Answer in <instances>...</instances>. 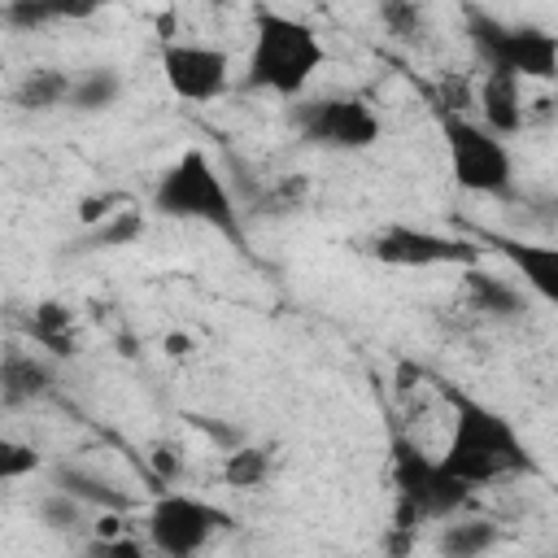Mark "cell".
<instances>
[{"label": "cell", "instance_id": "obj_1", "mask_svg": "<svg viewBox=\"0 0 558 558\" xmlns=\"http://www.w3.org/2000/svg\"><path fill=\"white\" fill-rule=\"evenodd\" d=\"M449 405H453V427H449V445L436 462L453 480H462L466 488H484V484L536 471L519 427L501 410H493L466 392H453V388H449Z\"/></svg>", "mask_w": 558, "mask_h": 558}, {"label": "cell", "instance_id": "obj_2", "mask_svg": "<svg viewBox=\"0 0 558 558\" xmlns=\"http://www.w3.org/2000/svg\"><path fill=\"white\" fill-rule=\"evenodd\" d=\"M323 39L314 26L301 17H288L279 9H257L253 13V48L244 61V87L248 92H270L296 100L310 78L323 70Z\"/></svg>", "mask_w": 558, "mask_h": 558}, {"label": "cell", "instance_id": "obj_3", "mask_svg": "<svg viewBox=\"0 0 558 558\" xmlns=\"http://www.w3.org/2000/svg\"><path fill=\"white\" fill-rule=\"evenodd\" d=\"M153 209L174 222H201L240 244V205H235L227 179L218 174V166L201 148L179 153L161 170V179L153 187Z\"/></svg>", "mask_w": 558, "mask_h": 558}, {"label": "cell", "instance_id": "obj_4", "mask_svg": "<svg viewBox=\"0 0 558 558\" xmlns=\"http://www.w3.org/2000/svg\"><path fill=\"white\" fill-rule=\"evenodd\" d=\"M466 31L484 74H510L519 83H554L558 78V39L545 26H514L484 9H466Z\"/></svg>", "mask_w": 558, "mask_h": 558}, {"label": "cell", "instance_id": "obj_5", "mask_svg": "<svg viewBox=\"0 0 558 558\" xmlns=\"http://www.w3.org/2000/svg\"><path fill=\"white\" fill-rule=\"evenodd\" d=\"M392 484H397V532L410 536L414 523H445L453 519L475 488L453 480L436 458H427L414 440H392Z\"/></svg>", "mask_w": 558, "mask_h": 558}, {"label": "cell", "instance_id": "obj_6", "mask_svg": "<svg viewBox=\"0 0 558 558\" xmlns=\"http://www.w3.org/2000/svg\"><path fill=\"white\" fill-rule=\"evenodd\" d=\"M440 126H445L449 170L462 192H475V196H510L514 192V157H510L506 140L488 135L466 113H440Z\"/></svg>", "mask_w": 558, "mask_h": 558}, {"label": "cell", "instance_id": "obj_7", "mask_svg": "<svg viewBox=\"0 0 558 558\" xmlns=\"http://www.w3.org/2000/svg\"><path fill=\"white\" fill-rule=\"evenodd\" d=\"M292 122L305 144L327 148V153H362L379 140V113L362 96H318L301 100L292 109Z\"/></svg>", "mask_w": 558, "mask_h": 558}, {"label": "cell", "instance_id": "obj_8", "mask_svg": "<svg viewBox=\"0 0 558 558\" xmlns=\"http://www.w3.org/2000/svg\"><path fill=\"white\" fill-rule=\"evenodd\" d=\"M227 527H231L227 510L192 493H161L148 510V541L161 558H196Z\"/></svg>", "mask_w": 558, "mask_h": 558}, {"label": "cell", "instance_id": "obj_9", "mask_svg": "<svg viewBox=\"0 0 558 558\" xmlns=\"http://www.w3.org/2000/svg\"><path fill=\"white\" fill-rule=\"evenodd\" d=\"M366 253L384 266H405V270H432V266H480V244L410 222H388L384 231L371 235Z\"/></svg>", "mask_w": 558, "mask_h": 558}, {"label": "cell", "instance_id": "obj_10", "mask_svg": "<svg viewBox=\"0 0 558 558\" xmlns=\"http://www.w3.org/2000/svg\"><path fill=\"white\" fill-rule=\"evenodd\" d=\"M161 78L179 100L209 105L231 87V57L214 44L166 39L161 44Z\"/></svg>", "mask_w": 558, "mask_h": 558}, {"label": "cell", "instance_id": "obj_11", "mask_svg": "<svg viewBox=\"0 0 558 558\" xmlns=\"http://www.w3.org/2000/svg\"><path fill=\"white\" fill-rule=\"evenodd\" d=\"M480 109V126L497 140H510L523 131L527 122V105H523V83L510 78V74H484L480 87H475V100Z\"/></svg>", "mask_w": 558, "mask_h": 558}, {"label": "cell", "instance_id": "obj_12", "mask_svg": "<svg viewBox=\"0 0 558 558\" xmlns=\"http://www.w3.org/2000/svg\"><path fill=\"white\" fill-rule=\"evenodd\" d=\"M493 248L523 275V283H527L545 305H558V248H554V244H532V240L493 235Z\"/></svg>", "mask_w": 558, "mask_h": 558}, {"label": "cell", "instance_id": "obj_13", "mask_svg": "<svg viewBox=\"0 0 558 558\" xmlns=\"http://www.w3.org/2000/svg\"><path fill=\"white\" fill-rule=\"evenodd\" d=\"M52 392V366L39 353L9 349L0 357V401L4 405H31Z\"/></svg>", "mask_w": 558, "mask_h": 558}, {"label": "cell", "instance_id": "obj_14", "mask_svg": "<svg viewBox=\"0 0 558 558\" xmlns=\"http://www.w3.org/2000/svg\"><path fill=\"white\" fill-rule=\"evenodd\" d=\"M52 488H57V493H65V497H74L83 510L92 506V510L118 514V510H126V506H131V497H126L109 475H96V471L74 466V462L52 466Z\"/></svg>", "mask_w": 558, "mask_h": 558}, {"label": "cell", "instance_id": "obj_15", "mask_svg": "<svg viewBox=\"0 0 558 558\" xmlns=\"http://www.w3.org/2000/svg\"><path fill=\"white\" fill-rule=\"evenodd\" d=\"M462 283H466V301L475 314H488V318H519L523 314V288L519 283H510L484 266H466Z\"/></svg>", "mask_w": 558, "mask_h": 558}, {"label": "cell", "instance_id": "obj_16", "mask_svg": "<svg viewBox=\"0 0 558 558\" xmlns=\"http://www.w3.org/2000/svg\"><path fill=\"white\" fill-rule=\"evenodd\" d=\"M497 523L488 519H445L436 532V554L440 558H488L497 549Z\"/></svg>", "mask_w": 558, "mask_h": 558}, {"label": "cell", "instance_id": "obj_17", "mask_svg": "<svg viewBox=\"0 0 558 558\" xmlns=\"http://www.w3.org/2000/svg\"><path fill=\"white\" fill-rule=\"evenodd\" d=\"M118 100H122V74L113 65H87L83 74L70 78L65 109H74V113H105Z\"/></svg>", "mask_w": 558, "mask_h": 558}, {"label": "cell", "instance_id": "obj_18", "mask_svg": "<svg viewBox=\"0 0 558 558\" xmlns=\"http://www.w3.org/2000/svg\"><path fill=\"white\" fill-rule=\"evenodd\" d=\"M70 78H74V74H65V70H57V65H39V70H31V74L17 83L13 105H17L22 113H52V109H65V100H70Z\"/></svg>", "mask_w": 558, "mask_h": 558}, {"label": "cell", "instance_id": "obj_19", "mask_svg": "<svg viewBox=\"0 0 558 558\" xmlns=\"http://www.w3.org/2000/svg\"><path fill=\"white\" fill-rule=\"evenodd\" d=\"M31 336H35V344L39 349H48L52 357H74L78 353V336H74V318H70V310L65 305H57V301H44V305H35V314H31Z\"/></svg>", "mask_w": 558, "mask_h": 558}, {"label": "cell", "instance_id": "obj_20", "mask_svg": "<svg viewBox=\"0 0 558 558\" xmlns=\"http://www.w3.org/2000/svg\"><path fill=\"white\" fill-rule=\"evenodd\" d=\"M222 480L231 488H262L270 480V453L257 445H235L222 462Z\"/></svg>", "mask_w": 558, "mask_h": 558}, {"label": "cell", "instance_id": "obj_21", "mask_svg": "<svg viewBox=\"0 0 558 558\" xmlns=\"http://www.w3.org/2000/svg\"><path fill=\"white\" fill-rule=\"evenodd\" d=\"M92 9H74V4H48V0H13V4H0V22L17 26V31H39L57 17H83Z\"/></svg>", "mask_w": 558, "mask_h": 558}, {"label": "cell", "instance_id": "obj_22", "mask_svg": "<svg viewBox=\"0 0 558 558\" xmlns=\"http://www.w3.org/2000/svg\"><path fill=\"white\" fill-rule=\"evenodd\" d=\"M379 22H384V31H388L392 39H401V44H418V39L427 35L423 9H418V4H405V0H388V4L379 9Z\"/></svg>", "mask_w": 558, "mask_h": 558}, {"label": "cell", "instance_id": "obj_23", "mask_svg": "<svg viewBox=\"0 0 558 558\" xmlns=\"http://www.w3.org/2000/svg\"><path fill=\"white\" fill-rule=\"evenodd\" d=\"M140 231H144L140 209H118L105 222H96V231L87 235V248H118V244H131Z\"/></svg>", "mask_w": 558, "mask_h": 558}, {"label": "cell", "instance_id": "obj_24", "mask_svg": "<svg viewBox=\"0 0 558 558\" xmlns=\"http://www.w3.org/2000/svg\"><path fill=\"white\" fill-rule=\"evenodd\" d=\"M39 471V453L35 445L26 440H13V436H0V484H13V480H26Z\"/></svg>", "mask_w": 558, "mask_h": 558}, {"label": "cell", "instance_id": "obj_25", "mask_svg": "<svg viewBox=\"0 0 558 558\" xmlns=\"http://www.w3.org/2000/svg\"><path fill=\"white\" fill-rule=\"evenodd\" d=\"M39 523L48 527V532H78L83 527V506L74 501V497H65V493H48L44 501H39Z\"/></svg>", "mask_w": 558, "mask_h": 558}, {"label": "cell", "instance_id": "obj_26", "mask_svg": "<svg viewBox=\"0 0 558 558\" xmlns=\"http://www.w3.org/2000/svg\"><path fill=\"white\" fill-rule=\"evenodd\" d=\"M92 558H148L135 541H126V536H100V541H92V549H87Z\"/></svg>", "mask_w": 558, "mask_h": 558}]
</instances>
